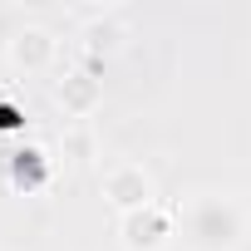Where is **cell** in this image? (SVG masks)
Masks as SVG:
<instances>
[{
    "instance_id": "1",
    "label": "cell",
    "mask_w": 251,
    "mask_h": 251,
    "mask_svg": "<svg viewBox=\"0 0 251 251\" xmlns=\"http://www.w3.org/2000/svg\"><path fill=\"white\" fill-rule=\"evenodd\" d=\"M207 212H212V222H197L192 231H197L207 246H226V241H231V217H226V212H217V207H207Z\"/></svg>"
}]
</instances>
